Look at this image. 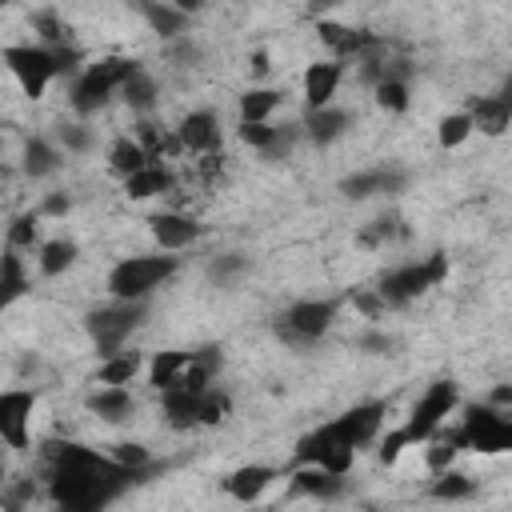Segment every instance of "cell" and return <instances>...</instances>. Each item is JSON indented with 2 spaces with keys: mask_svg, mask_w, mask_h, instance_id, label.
I'll return each instance as SVG.
<instances>
[{
  "mask_svg": "<svg viewBox=\"0 0 512 512\" xmlns=\"http://www.w3.org/2000/svg\"><path fill=\"white\" fill-rule=\"evenodd\" d=\"M44 464H48L44 468V492H48L56 512H104L136 480L108 452H96V448L72 444V440L48 444Z\"/></svg>",
  "mask_w": 512,
  "mask_h": 512,
  "instance_id": "cell-1",
  "label": "cell"
},
{
  "mask_svg": "<svg viewBox=\"0 0 512 512\" xmlns=\"http://www.w3.org/2000/svg\"><path fill=\"white\" fill-rule=\"evenodd\" d=\"M0 64L8 68V76L16 80V88L28 100H40L52 88V80H60V76L72 80L84 68V52L76 44L44 48L36 40H20V44H4L0 48Z\"/></svg>",
  "mask_w": 512,
  "mask_h": 512,
  "instance_id": "cell-2",
  "label": "cell"
},
{
  "mask_svg": "<svg viewBox=\"0 0 512 512\" xmlns=\"http://www.w3.org/2000/svg\"><path fill=\"white\" fill-rule=\"evenodd\" d=\"M176 272H180V256H168V252H132V256H120L108 268L104 288H108V300L148 304Z\"/></svg>",
  "mask_w": 512,
  "mask_h": 512,
  "instance_id": "cell-3",
  "label": "cell"
},
{
  "mask_svg": "<svg viewBox=\"0 0 512 512\" xmlns=\"http://www.w3.org/2000/svg\"><path fill=\"white\" fill-rule=\"evenodd\" d=\"M136 68H140V60H132V56H100V60L84 64L68 80V108L76 116H96L100 108H108L112 100H120L124 80Z\"/></svg>",
  "mask_w": 512,
  "mask_h": 512,
  "instance_id": "cell-4",
  "label": "cell"
},
{
  "mask_svg": "<svg viewBox=\"0 0 512 512\" xmlns=\"http://www.w3.org/2000/svg\"><path fill=\"white\" fill-rule=\"evenodd\" d=\"M448 280V256L444 252H432L424 260H404V264H392L380 280H376V296L384 300V308H404L412 300H420L424 292L440 288Z\"/></svg>",
  "mask_w": 512,
  "mask_h": 512,
  "instance_id": "cell-5",
  "label": "cell"
},
{
  "mask_svg": "<svg viewBox=\"0 0 512 512\" xmlns=\"http://www.w3.org/2000/svg\"><path fill=\"white\" fill-rule=\"evenodd\" d=\"M460 404H464V396H460V384H456V380H448V376H444V380H432V384L412 400V408H408V416H404V424H400L408 448H420L428 436H436V432L448 424V416L460 412Z\"/></svg>",
  "mask_w": 512,
  "mask_h": 512,
  "instance_id": "cell-6",
  "label": "cell"
},
{
  "mask_svg": "<svg viewBox=\"0 0 512 512\" xmlns=\"http://www.w3.org/2000/svg\"><path fill=\"white\" fill-rule=\"evenodd\" d=\"M460 448L480 452V456H504L512 452V412L492 408L488 400L460 404V424H456Z\"/></svg>",
  "mask_w": 512,
  "mask_h": 512,
  "instance_id": "cell-7",
  "label": "cell"
},
{
  "mask_svg": "<svg viewBox=\"0 0 512 512\" xmlns=\"http://www.w3.org/2000/svg\"><path fill=\"white\" fill-rule=\"evenodd\" d=\"M340 308H344L340 296H300L280 312L276 332L284 344H316L320 336L332 332Z\"/></svg>",
  "mask_w": 512,
  "mask_h": 512,
  "instance_id": "cell-8",
  "label": "cell"
},
{
  "mask_svg": "<svg viewBox=\"0 0 512 512\" xmlns=\"http://www.w3.org/2000/svg\"><path fill=\"white\" fill-rule=\"evenodd\" d=\"M144 312H148V304L108 300V304H100V308H92L84 316V332H88V340L96 344L100 356H112V352L128 348V336L144 324Z\"/></svg>",
  "mask_w": 512,
  "mask_h": 512,
  "instance_id": "cell-9",
  "label": "cell"
},
{
  "mask_svg": "<svg viewBox=\"0 0 512 512\" xmlns=\"http://www.w3.org/2000/svg\"><path fill=\"white\" fill-rule=\"evenodd\" d=\"M384 416H388V404H384V400H360V404L344 408L336 420H328V428H332V436H336L344 448H352V452L360 456V448L376 444V436L388 428Z\"/></svg>",
  "mask_w": 512,
  "mask_h": 512,
  "instance_id": "cell-10",
  "label": "cell"
},
{
  "mask_svg": "<svg viewBox=\"0 0 512 512\" xmlns=\"http://www.w3.org/2000/svg\"><path fill=\"white\" fill-rule=\"evenodd\" d=\"M36 388H0V444L8 452L32 448V416H36Z\"/></svg>",
  "mask_w": 512,
  "mask_h": 512,
  "instance_id": "cell-11",
  "label": "cell"
},
{
  "mask_svg": "<svg viewBox=\"0 0 512 512\" xmlns=\"http://www.w3.org/2000/svg\"><path fill=\"white\" fill-rule=\"evenodd\" d=\"M292 460H296V464H308V468H324V472H332V476H348L352 464H356V452L344 448V444L332 436L328 424H320V428H312V432H304V436L296 440Z\"/></svg>",
  "mask_w": 512,
  "mask_h": 512,
  "instance_id": "cell-12",
  "label": "cell"
},
{
  "mask_svg": "<svg viewBox=\"0 0 512 512\" xmlns=\"http://www.w3.org/2000/svg\"><path fill=\"white\" fill-rule=\"evenodd\" d=\"M176 132V144L184 156H220V144H224V124L212 108H192L180 116V124L172 128Z\"/></svg>",
  "mask_w": 512,
  "mask_h": 512,
  "instance_id": "cell-13",
  "label": "cell"
},
{
  "mask_svg": "<svg viewBox=\"0 0 512 512\" xmlns=\"http://www.w3.org/2000/svg\"><path fill=\"white\" fill-rule=\"evenodd\" d=\"M148 236H152L156 252L180 256V252H188V248L204 236V228H200L196 216H188V212H180V208H160V212L148 216Z\"/></svg>",
  "mask_w": 512,
  "mask_h": 512,
  "instance_id": "cell-14",
  "label": "cell"
},
{
  "mask_svg": "<svg viewBox=\"0 0 512 512\" xmlns=\"http://www.w3.org/2000/svg\"><path fill=\"white\" fill-rule=\"evenodd\" d=\"M276 480H284V468L264 464V460H252V464H240V468H232V472L224 476V496L236 500V504L256 508V504L272 492Z\"/></svg>",
  "mask_w": 512,
  "mask_h": 512,
  "instance_id": "cell-15",
  "label": "cell"
},
{
  "mask_svg": "<svg viewBox=\"0 0 512 512\" xmlns=\"http://www.w3.org/2000/svg\"><path fill=\"white\" fill-rule=\"evenodd\" d=\"M340 84H344V64H340V60L324 56V60L304 64V72H300V96H304V112H316V108L336 104Z\"/></svg>",
  "mask_w": 512,
  "mask_h": 512,
  "instance_id": "cell-16",
  "label": "cell"
},
{
  "mask_svg": "<svg viewBox=\"0 0 512 512\" xmlns=\"http://www.w3.org/2000/svg\"><path fill=\"white\" fill-rule=\"evenodd\" d=\"M284 476H288L292 496H308V500H320V504L340 500L344 488H348V476H332V472H324V468H308V464H296V468L284 472Z\"/></svg>",
  "mask_w": 512,
  "mask_h": 512,
  "instance_id": "cell-17",
  "label": "cell"
},
{
  "mask_svg": "<svg viewBox=\"0 0 512 512\" xmlns=\"http://www.w3.org/2000/svg\"><path fill=\"white\" fill-rule=\"evenodd\" d=\"M468 120H472V132H480V136H504L508 128H512V100L508 96H472L468 100Z\"/></svg>",
  "mask_w": 512,
  "mask_h": 512,
  "instance_id": "cell-18",
  "label": "cell"
},
{
  "mask_svg": "<svg viewBox=\"0 0 512 512\" xmlns=\"http://www.w3.org/2000/svg\"><path fill=\"white\" fill-rule=\"evenodd\" d=\"M348 128H352V112H348V108H336V104L316 108V112H304V120H300V132H304L316 148L336 144L340 136H348Z\"/></svg>",
  "mask_w": 512,
  "mask_h": 512,
  "instance_id": "cell-19",
  "label": "cell"
},
{
  "mask_svg": "<svg viewBox=\"0 0 512 512\" xmlns=\"http://www.w3.org/2000/svg\"><path fill=\"white\" fill-rule=\"evenodd\" d=\"M64 168V152L52 144V136H28L20 148V172L28 180H52Z\"/></svg>",
  "mask_w": 512,
  "mask_h": 512,
  "instance_id": "cell-20",
  "label": "cell"
},
{
  "mask_svg": "<svg viewBox=\"0 0 512 512\" xmlns=\"http://www.w3.org/2000/svg\"><path fill=\"white\" fill-rule=\"evenodd\" d=\"M284 104V92L280 88H268V84H252L236 96V116L240 124H272V116L280 112Z\"/></svg>",
  "mask_w": 512,
  "mask_h": 512,
  "instance_id": "cell-21",
  "label": "cell"
},
{
  "mask_svg": "<svg viewBox=\"0 0 512 512\" xmlns=\"http://www.w3.org/2000/svg\"><path fill=\"white\" fill-rule=\"evenodd\" d=\"M140 372H144V356L124 348V352L100 356V364L92 368V384H100V388H128Z\"/></svg>",
  "mask_w": 512,
  "mask_h": 512,
  "instance_id": "cell-22",
  "label": "cell"
},
{
  "mask_svg": "<svg viewBox=\"0 0 512 512\" xmlns=\"http://www.w3.org/2000/svg\"><path fill=\"white\" fill-rule=\"evenodd\" d=\"M88 412L100 420V424H128L132 412H136V396L132 388H96L88 392Z\"/></svg>",
  "mask_w": 512,
  "mask_h": 512,
  "instance_id": "cell-23",
  "label": "cell"
},
{
  "mask_svg": "<svg viewBox=\"0 0 512 512\" xmlns=\"http://www.w3.org/2000/svg\"><path fill=\"white\" fill-rule=\"evenodd\" d=\"M32 288V276H28V256L20 252H0V316Z\"/></svg>",
  "mask_w": 512,
  "mask_h": 512,
  "instance_id": "cell-24",
  "label": "cell"
},
{
  "mask_svg": "<svg viewBox=\"0 0 512 512\" xmlns=\"http://www.w3.org/2000/svg\"><path fill=\"white\" fill-rule=\"evenodd\" d=\"M172 188H176V172L168 164H148V168H140L136 176L124 180V196L128 200H160Z\"/></svg>",
  "mask_w": 512,
  "mask_h": 512,
  "instance_id": "cell-25",
  "label": "cell"
},
{
  "mask_svg": "<svg viewBox=\"0 0 512 512\" xmlns=\"http://www.w3.org/2000/svg\"><path fill=\"white\" fill-rule=\"evenodd\" d=\"M76 256H80V244L72 240V236H48L40 248H36V272L40 276H64L72 264H76Z\"/></svg>",
  "mask_w": 512,
  "mask_h": 512,
  "instance_id": "cell-26",
  "label": "cell"
},
{
  "mask_svg": "<svg viewBox=\"0 0 512 512\" xmlns=\"http://www.w3.org/2000/svg\"><path fill=\"white\" fill-rule=\"evenodd\" d=\"M188 368V352L184 348H164V352H152V360H144V372H148V384L156 392H172L180 384Z\"/></svg>",
  "mask_w": 512,
  "mask_h": 512,
  "instance_id": "cell-27",
  "label": "cell"
},
{
  "mask_svg": "<svg viewBox=\"0 0 512 512\" xmlns=\"http://www.w3.org/2000/svg\"><path fill=\"white\" fill-rule=\"evenodd\" d=\"M136 12L144 16L148 32H156V36H164V40H180V36L188 32V12H184L180 4L160 0V4H140Z\"/></svg>",
  "mask_w": 512,
  "mask_h": 512,
  "instance_id": "cell-28",
  "label": "cell"
},
{
  "mask_svg": "<svg viewBox=\"0 0 512 512\" xmlns=\"http://www.w3.org/2000/svg\"><path fill=\"white\" fill-rule=\"evenodd\" d=\"M104 164H108L112 176L128 180V176H136L140 168H148V164H156V160H148V152L136 144V136H116V140L108 144V152H104Z\"/></svg>",
  "mask_w": 512,
  "mask_h": 512,
  "instance_id": "cell-29",
  "label": "cell"
},
{
  "mask_svg": "<svg viewBox=\"0 0 512 512\" xmlns=\"http://www.w3.org/2000/svg\"><path fill=\"white\" fill-rule=\"evenodd\" d=\"M120 100L136 112V116H152V108L160 104V84H156V76L140 64L128 80H124V88H120Z\"/></svg>",
  "mask_w": 512,
  "mask_h": 512,
  "instance_id": "cell-30",
  "label": "cell"
},
{
  "mask_svg": "<svg viewBox=\"0 0 512 512\" xmlns=\"http://www.w3.org/2000/svg\"><path fill=\"white\" fill-rule=\"evenodd\" d=\"M196 408H200V392H184V388L160 392V412H164V424H168V428H176V432L200 428V424H196Z\"/></svg>",
  "mask_w": 512,
  "mask_h": 512,
  "instance_id": "cell-31",
  "label": "cell"
},
{
  "mask_svg": "<svg viewBox=\"0 0 512 512\" xmlns=\"http://www.w3.org/2000/svg\"><path fill=\"white\" fill-rule=\"evenodd\" d=\"M472 496H476V480L460 468L436 472L428 480V500H436V504H460V500H472Z\"/></svg>",
  "mask_w": 512,
  "mask_h": 512,
  "instance_id": "cell-32",
  "label": "cell"
},
{
  "mask_svg": "<svg viewBox=\"0 0 512 512\" xmlns=\"http://www.w3.org/2000/svg\"><path fill=\"white\" fill-rule=\"evenodd\" d=\"M400 188V172H384V168H368V172H352L344 180V196L352 200H368L380 192H396Z\"/></svg>",
  "mask_w": 512,
  "mask_h": 512,
  "instance_id": "cell-33",
  "label": "cell"
},
{
  "mask_svg": "<svg viewBox=\"0 0 512 512\" xmlns=\"http://www.w3.org/2000/svg\"><path fill=\"white\" fill-rule=\"evenodd\" d=\"M28 20H32V32H36V44H44V48L72 44V28H68V20L56 8H36Z\"/></svg>",
  "mask_w": 512,
  "mask_h": 512,
  "instance_id": "cell-34",
  "label": "cell"
},
{
  "mask_svg": "<svg viewBox=\"0 0 512 512\" xmlns=\"http://www.w3.org/2000/svg\"><path fill=\"white\" fill-rule=\"evenodd\" d=\"M236 136H240L244 148L260 152V156H272V152H280L292 140L280 124H236Z\"/></svg>",
  "mask_w": 512,
  "mask_h": 512,
  "instance_id": "cell-35",
  "label": "cell"
},
{
  "mask_svg": "<svg viewBox=\"0 0 512 512\" xmlns=\"http://www.w3.org/2000/svg\"><path fill=\"white\" fill-rule=\"evenodd\" d=\"M40 244H44V236H40V216H36V212H20V216H12L4 248H8V252H20V256H36Z\"/></svg>",
  "mask_w": 512,
  "mask_h": 512,
  "instance_id": "cell-36",
  "label": "cell"
},
{
  "mask_svg": "<svg viewBox=\"0 0 512 512\" xmlns=\"http://www.w3.org/2000/svg\"><path fill=\"white\" fill-rule=\"evenodd\" d=\"M372 96H376V104H380L384 112H408V104H412V88H408L404 72L380 76V80L372 84Z\"/></svg>",
  "mask_w": 512,
  "mask_h": 512,
  "instance_id": "cell-37",
  "label": "cell"
},
{
  "mask_svg": "<svg viewBox=\"0 0 512 512\" xmlns=\"http://www.w3.org/2000/svg\"><path fill=\"white\" fill-rule=\"evenodd\" d=\"M52 144L68 156H84V152H92V144H96V132L84 124V120H64V124H56V132H52Z\"/></svg>",
  "mask_w": 512,
  "mask_h": 512,
  "instance_id": "cell-38",
  "label": "cell"
},
{
  "mask_svg": "<svg viewBox=\"0 0 512 512\" xmlns=\"http://www.w3.org/2000/svg\"><path fill=\"white\" fill-rule=\"evenodd\" d=\"M472 136H476V132H472V120H468L464 108H456V112H448V116L436 120V144L448 148V152H452V148H464Z\"/></svg>",
  "mask_w": 512,
  "mask_h": 512,
  "instance_id": "cell-39",
  "label": "cell"
},
{
  "mask_svg": "<svg viewBox=\"0 0 512 512\" xmlns=\"http://www.w3.org/2000/svg\"><path fill=\"white\" fill-rule=\"evenodd\" d=\"M228 416H232V396H228L220 384L204 388V392H200V408H196V424H200V428H212V424H224Z\"/></svg>",
  "mask_w": 512,
  "mask_h": 512,
  "instance_id": "cell-40",
  "label": "cell"
},
{
  "mask_svg": "<svg viewBox=\"0 0 512 512\" xmlns=\"http://www.w3.org/2000/svg\"><path fill=\"white\" fill-rule=\"evenodd\" d=\"M108 456L132 476H144L152 468V448H144L140 440H116V444H108Z\"/></svg>",
  "mask_w": 512,
  "mask_h": 512,
  "instance_id": "cell-41",
  "label": "cell"
},
{
  "mask_svg": "<svg viewBox=\"0 0 512 512\" xmlns=\"http://www.w3.org/2000/svg\"><path fill=\"white\" fill-rule=\"evenodd\" d=\"M404 452H408V440H404V432H400V428H384V432L376 436V460H380L384 468H392Z\"/></svg>",
  "mask_w": 512,
  "mask_h": 512,
  "instance_id": "cell-42",
  "label": "cell"
},
{
  "mask_svg": "<svg viewBox=\"0 0 512 512\" xmlns=\"http://www.w3.org/2000/svg\"><path fill=\"white\" fill-rule=\"evenodd\" d=\"M348 304L364 316V320H384V300L376 296V288H356V292H348Z\"/></svg>",
  "mask_w": 512,
  "mask_h": 512,
  "instance_id": "cell-43",
  "label": "cell"
},
{
  "mask_svg": "<svg viewBox=\"0 0 512 512\" xmlns=\"http://www.w3.org/2000/svg\"><path fill=\"white\" fill-rule=\"evenodd\" d=\"M244 264H248V260H244L240 252H228V256H216V260L208 264V276H212V280H232L236 272H244Z\"/></svg>",
  "mask_w": 512,
  "mask_h": 512,
  "instance_id": "cell-44",
  "label": "cell"
},
{
  "mask_svg": "<svg viewBox=\"0 0 512 512\" xmlns=\"http://www.w3.org/2000/svg\"><path fill=\"white\" fill-rule=\"evenodd\" d=\"M68 208H72V196L68 192H48L40 200V208H32V212L44 220V216H68Z\"/></svg>",
  "mask_w": 512,
  "mask_h": 512,
  "instance_id": "cell-45",
  "label": "cell"
},
{
  "mask_svg": "<svg viewBox=\"0 0 512 512\" xmlns=\"http://www.w3.org/2000/svg\"><path fill=\"white\" fill-rule=\"evenodd\" d=\"M248 64H252V68H248V72H252V80H256V84H264V80H268V72H272L268 52H264V48H260V52H252V56H248Z\"/></svg>",
  "mask_w": 512,
  "mask_h": 512,
  "instance_id": "cell-46",
  "label": "cell"
},
{
  "mask_svg": "<svg viewBox=\"0 0 512 512\" xmlns=\"http://www.w3.org/2000/svg\"><path fill=\"white\" fill-rule=\"evenodd\" d=\"M356 344H360V348H368V352H388V348H392V340H388L384 332H364Z\"/></svg>",
  "mask_w": 512,
  "mask_h": 512,
  "instance_id": "cell-47",
  "label": "cell"
},
{
  "mask_svg": "<svg viewBox=\"0 0 512 512\" xmlns=\"http://www.w3.org/2000/svg\"><path fill=\"white\" fill-rule=\"evenodd\" d=\"M4 476H8V468H4V452H0V488H4Z\"/></svg>",
  "mask_w": 512,
  "mask_h": 512,
  "instance_id": "cell-48",
  "label": "cell"
},
{
  "mask_svg": "<svg viewBox=\"0 0 512 512\" xmlns=\"http://www.w3.org/2000/svg\"><path fill=\"white\" fill-rule=\"evenodd\" d=\"M364 512H384V508H364Z\"/></svg>",
  "mask_w": 512,
  "mask_h": 512,
  "instance_id": "cell-49",
  "label": "cell"
},
{
  "mask_svg": "<svg viewBox=\"0 0 512 512\" xmlns=\"http://www.w3.org/2000/svg\"><path fill=\"white\" fill-rule=\"evenodd\" d=\"M0 128H4V116H0Z\"/></svg>",
  "mask_w": 512,
  "mask_h": 512,
  "instance_id": "cell-50",
  "label": "cell"
},
{
  "mask_svg": "<svg viewBox=\"0 0 512 512\" xmlns=\"http://www.w3.org/2000/svg\"><path fill=\"white\" fill-rule=\"evenodd\" d=\"M256 512H264V508H256Z\"/></svg>",
  "mask_w": 512,
  "mask_h": 512,
  "instance_id": "cell-51",
  "label": "cell"
}]
</instances>
